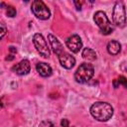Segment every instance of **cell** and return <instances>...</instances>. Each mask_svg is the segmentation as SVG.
Returning <instances> with one entry per match:
<instances>
[{
    "label": "cell",
    "mask_w": 127,
    "mask_h": 127,
    "mask_svg": "<svg viewBox=\"0 0 127 127\" xmlns=\"http://www.w3.org/2000/svg\"><path fill=\"white\" fill-rule=\"evenodd\" d=\"M90 113L93 118H95L97 121L105 122L108 121L112 115H113V108L112 106L103 101L95 102L90 107Z\"/></svg>",
    "instance_id": "obj_1"
},
{
    "label": "cell",
    "mask_w": 127,
    "mask_h": 127,
    "mask_svg": "<svg viewBox=\"0 0 127 127\" xmlns=\"http://www.w3.org/2000/svg\"><path fill=\"white\" fill-rule=\"evenodd\" d=\"M93 73H94L93 65L87 63H83L77 67L74 73V79L78 83H86L91 79Z\"/></svg>",
    "instance_id": "obj_2"
},
{
    "label": "cell",
    "mask_w": 127,
    "mask_h": 127,
    "mask_svg": "<svg viewBox=\"0 0 127 127\" xmlns=\"http://www.w3.org/2000/svg\"><path fill=\"white\" fill-rule=\"evenodd\" d=\"M93 20H94L95 24L98 26V28L100 29V31L102 32V34L109 35L113 32V27L111 26L106 14L103 11L95 12V14L93 16Z\"/></svg>",
    "instance_id": "obj_3"
},
{
    "label": "cell",
    "mask_w": 127,
    "mask_h": 127,
    "mask_svg": "<svg viewBox=\"0 0 127 127\" xmlns=\"http://www.w3.org/2000/svg\"><path fill=\"white\" fill-rule=\"evenodd\" d=\"M112 19L113 22L116 26L122 28L126 24V12H125V7L122 2H116L113 11H112Z\"/></svg>",
    "instance_id": "obj_4"
},
{
    "label": "cell",
    "mask_w": 127,
    "mask_h": 127,
    "mask_svg": "<svg viewBox=\"0 0 127 127\" xmlns=\"http://www.w3.org/2000/svg\"><path fill=\"white\" fill-rule=\"evenodd\" d=\"M32 12L38 19L41 20H48L51 16L50 9L41 0H36L32 3Z\"/></svg>",
    "instance_id": "obj_5"
},
{
    "label": "cell",
    "mask_w": 127,
    "mask_h": 127,
    "mask_svg": "<svg viewBox=\"0 0 127 127\" xmlns=\"http://www.w3.org/2000/svg\"><path fill=\"white\" fill-rule=\"evenodd\" d=\"M33 42L35 45V48L37 49V51L39 52V54L41 56H43L44 58H49L50 57V49L48 47V44L46 42V40L44 39V37L37 33L34 35L33 37Z\"/></svg>",
    "instance_id": "obj_6"
},
{
    "label": "cell",
    "mask_w": 127,
    "mask_h": 127,
    "mask_svg": "<svg viewBox=\"0 0 127 127\" xmlns=\"http://www.w3.org/2000/svg\"><path fill=\"white\" fill-rule=\"evenodd\" d=\"M65 45L72 53H78L82 48V42L78 35H71L65 41Z\"/></svg>",
    "instance_id": "obj_7"
},
{
    "label": "cell",
    "mask_w": 127,
    "mask_h": 127,
    "mask_svg": "<svg viewBox=\"0 0 127 127\" xmlns=\"http://www.w3.org/2000/svg\"><path fill=\"white\" fill-rule=\"evenodd\" d=\"M59 57V61H60V64H62V66H64V68L66 69H70L74 66L75 64V59L68 53H65L64 52L63 54H61Z\"/></svg>",
    "instance_id": "obj_8"
},
{
    "label": "cell",
    "mask_w": 127,
    "mask_h": 127,
    "mask_svg": "<svg viewBox=\"0 0 127 127\" xmlns=\"http://www.w3.org/2000/svg\"><path fill=\"white\" fill-rule=\"evenodd\" d=\"M30 69H31V64H30V62L28 60H23L21 61L20 63L16 64L13 67H12V70L15 71L17 74L19 75H25V74H28L30 72Z\"/></svg>",
    "instance_id": "obj_9"
},
{
    "label": "cell",
    "mask_w": 127,
    "mask_h": 127,
    "mask_svg": "<svg viewBox=\"0 0 127 127\" xmlns=\"http://www.w3.org/2000/svg\"><path fill=\"white\" fill-rule=\"evenodd\" d=\"M48 41H49V43H50V45H51V47H52L54 53L57 54L58 56H60L61 54H63V53L64 52V48H63V46H62V44L60 43V41H59L54 35L49 34V35H48Z\"/></svg>",
    "instance_id": "obj_10"
},
{
    "label": "cell",
    "mask_w": 127,
    "mask_h": 127,
    "mask_svg": "<svg viewBox=\"0 0 127 127\" xmlns=\"http://www.w3.org/2000/svg\"><path fill=\"white\" fill-rule=\"evenodd\" d=\"M36 69L38 73L43 77H48L52 75V67L46 63H39L36 65Z\"/></svg>",
    "instance_id": "obj_11"
},
{
    "label": "cell",
    "mask_w": 127,
    "mask_h": 127,
    "mask_svg": "<svg viewBox=\"0 0 127 127\" xmlns=\"http://www.w3.org/2000/svg\"><path fill=\"white\" fill-rule=\"evenodd\" d=\"M121 51V45L118 41L112 40L107 44V52L111 56H116L120 53Z\"/></svg>",
    "instance_id": "obj_12"
},
{
    "label": "cell",
    "mask_w": 127,
    "mask_h": 127,
    "mask_svg": "<svg viewBox=\"0 0 127 127\" xmlns=\"http://www.w3.org/2000/svg\"><path fill=\"white\" fill-rule=\"evenodd\" d=\"M81 56H82V58L84 60L89 61V62L96 60V53L92 49H90V48H84L83 51H82Z\"/></svg>",
    "instance_id": "obj_13"
},
{
    "label": "cell",
    "mask_w": 127,
    "mask_h": 127,
    "mask_svg": "<svg viewBox=\"0 0 127 127\" xmlns=\"http://www.w3.org/2000/svg\"><path fill=\"white\" fill-rule=\"evenodd\" d=\"M6 14L8 17H15L16 16V9L13 7V6H8L7 7V11H6Z\"/></svg>",
    "instance_id": "obj_14"
},
{
    "label": "cell",
    "mask_w": 127,
    "mask_h": 127,
    "mask_svg": "<svg viewBox=\"0 0 127 127\" xmlns=\"http://www.w3.org/2000/svg\"><path fill=\"white\" fill-rule=\"evenodd\" d=\"M40 127H57V126L51 121H43L40 124Z\"/></svg>",
    "instance_id": "obj_15"
},
{
    "label": "cell",
    "mask_w": 127,
    "mask_h": 127,
    "mask_svg": "<svg viewBox=\"0 0 127 127\" xmlns=\"http://www.w3.org/2000/svg\"><path fill=\"white\" fill-rule=\"evenodd\" d=\"M117 80H118L119 84H122V85H124L125 87H127V79L125 78V76L120 75V76H119V78H118Z\"/></svg>",
    "instance_id": "obj_16"
},
{
    "label": "cell",
    "mask_w": 127,
    "mask_h": 127,
    "mask_svg": "<svg viewBox=\"0 0 127 127\" xmlns=\"http://www.w3.org/2000/svg\"><path fill=\"white\" fill-rule=\"evenodd\" d=\"M0 28H1V39H3V37L5 36V34L7 32V29H6V26H5L4 23L0 24Z\"/></svg>",
    "instance_id": "obj_17"
},
{
    "label": "cell",
    "mask_w": 127,
    "mask_h": 127,
    "mask_svg": "<svg viewBox=\"0 0 127 127\" xmlns=\"http://www.w3.org/2000/svg\"><path fill=\"white\" fill-rule=\"evenodd\" d=\"M61 125H62L63 127H69V122H68L67 119L64 118V119H62V121H61Z\"/></svg>",
    "instance_id": "obj_18"
},
{
    "label": "cell",
    "mask_w": 127,
    "mask_h": 127,
    "mask_svg": "<svg viewBox=\"0 0 127 127\" xmlns=\"http://www.w3.org/2000/svg\"><path fill=\"white\" fill-rule=\"evenodd\" d=\"M73 4L75 5V7H76L77 10H81V3H80V2H78V1H73Z\"/></svg>",
    "instance_id": "obj_19"
},
{
    "label": "cell",
    "mask_w": 127,
    "mask_h": 127,
    "mask_svg": "<svg viewBox=\"0 0 127 127\" xmlns=\"http://www.w3.org/2000/svg\"><path fill=\"white\" fill-rule=\"evenodd\" d=\"M9 50H10V52H12V53H17L16 48H15V47H13V46H11V47L9 48Z\"/></svg>",
    "instance_id": "obj_20"
},
{
    "label": "cell",
    "mask_w": 127,
    "mask_h": 127,
    "mask_svg": "<svg viewBox=\"0 0 127 127\" xmlns=\"http://www.w3.org/2000/svg\"><path fill=\"white\" fill-rule=\"evenodd\" d=\"M14 60V56L13 55H9L8 57H6V61H12Z\"/></svg>",
    "instance_id": "obj_21"
}]
</instances>
